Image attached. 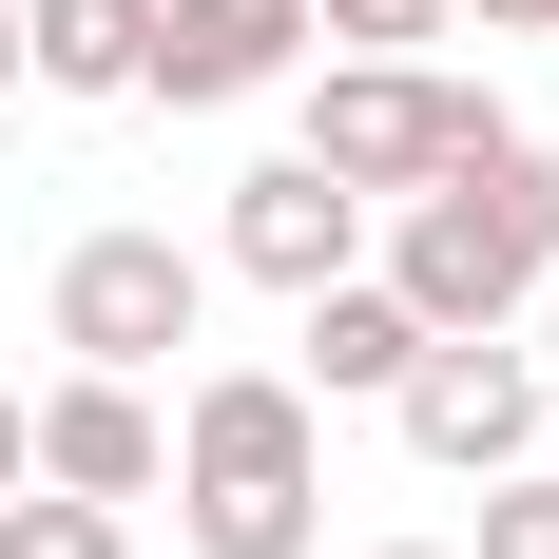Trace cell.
<instances>
[{
  "mask_svg": "<svg viewBox=\"0 0 559 559\" xmlns=\"http://www.w3.org/2000/svg\"><path fill=\"white\" fill-rule=\"evenodd\" d=\"M0 559H135V521H116V502H58V483H20V502H0Z\"/></svg>",
  "mask_w": 559,
  "mask_h": 559,
  "instance_id": "cell-11",
  "label": "cell"
},
{
  "mask_svg": "<svg viewBox=\"0 0 559 559\" xmlns=\"http://www.w3.org/2000/svg\"><path fill=\"white\" fill-rule=\"evenodd\" d=\"M386 289L405 309H425V329H521V309H540V271H559V155L540 135H483V155L463 174H425V193H386Z\"/></svg>",
  "mask_w": 559,
  "mask_h": 559,
  "instance_id": "cell-2",
  "label": "cell"
},
{
  "mask_svg": "<svg viewBox=\"0 0 559 559\" xmlns=\"http://www.w3.org/2000/svg\"><path fill=\"white\" fill-rule=\"evenodd\" d=\"M174 540L193 559H309L329 540V425L289 367H213V386L174 405Z\"/></svg>",
  "mask_w": 559,
  "mask_h": 559,
  "instance_id": "cell-1",
  "label": "cell"
},
{
  "mask_svg": "<svg viewBox=\"0 0 559 559\" xmlns=\"http://www.w3.org/2000/svg\"><path fill=\"white\" fill-rule=\"evenodd\" d=\"M540 405H559V386H540L521 329H425L405 386H386V425L444 463V483H502V463H540Z\"/></svg>",
  "mask_w": 559,
  "mask_h": 559,
  "instance_id": "cell-5",
  "label": "cell"
},
{
  "mask_svg": "<svg viewBox=\"0 0 559 559\" xmlns=\"http://www.w3.org/2000/svg\"><path fill=\"white\" fill-rule=\"evenodd\" d=\"M463 559H559V463H502V483H483V540Z\"/></svg>",
  "mask_w": 559,
  "mask_h": 559,
  "instance_id": "cell-12",
  "label": "cell"
},
{
  "mask_svg": "<svg viewBox=\"0 0 559 559\" xmlns=\"http://www.w3.org/2000/svg\"><path fill=\"white\" fill-rule=\"evenodd\" d=\"M521 329H540V386H559V271H540V309H521Z\"/></svg>",
  "mask_w": 559,
  "mask_h": 559,
  "instance_id": "cell-15",
  "label": "cell"
},
{
  "mask_svg": "<svg viewBox=\"0 0 559 559\" xmlns=\"http://www.w3.org/2000/svg\"><path fill=\"white\" fill-rule=\"evenodd\" d=\"M213 251H231L251 289H289V309H309V289L367 251V193H347V174H309V155H271V174H231V231H213Z\"/></svg>",
  "mask_w": 559,
  "mask_h": 559,
  "instance_id": "cell-8",
  "label": "cell"
},
{
  "mask_svg": "<svg viewBox=\"0 0 559 559\" xmlns=\"http://www.w3.org/2000/svg\"><path fill=\"white\" fill-rule=\"evenodd\" d=\"M405 347H425V309H405L386 271H329V289H309V367H289V386H309V405H386Z\"/></svg>",
  "mask_w": 559,
  "mask_h": 559,
  "instance_id": "cell-9",
  "label": "cell"
},
{
  "mask_svg": "<svg viewBox=\"0 0 559 559\" xmlns=\"http://www.w3.org/2000/svg\"><path fill=\"white\" fill-rule=\"evenodd\" d=\"M39 329L78 347V367H116V386H155L174 347L213 329V251H174V231H78L39 289Z\"/></svg>",
  "mask_w": 559,
  "mask_h": 559,
  "instance_id": "cell-4",
  "label": "cell"
},
{
  "mask_svg": "<svg viewBox=\"0 0 559 559\" xmlns=\"http://www.w3.org/2000/svg\"><path fill=\"white\" fill-rule=\"evenodd\" d=\"M309 39H347V58H405V39H444V0H309Z\"/></svg>",
  "mask_w": 559,
  "mask_h": 559,
  "instance_id": "cell-13",
  "label": "cell"
},
{
  "mask_svg": "<svg viewBox=\"0 0 559 559\" xmlns=\"http://www.w3.org/2000/svg\"><path fill=\"white\" fill-rule=\"evenodd\" d=\"M483 135H502V97L483 78H425V58H329L309 78V174H347V193H425Z\"/></svg>",
  "mask_w": 559,
  "mask_h": 559,
  "instance_id": "cell-3",
  "label": "cell"
},
{
  "mask_svg": "<svg viewBox=\"0 0 559 559\" xmlns=\"http://www.w3.org/2000/svg\"><path fill=\"white\" fill-rule=\"evenodd\" d=\"M367 559H463V540H367Z\"/></svg>",
  "mask_w": 559,
  "mask_h": 559,
  "instance_id": "cell-18",
  "label": "cell"
},
{
  "mask_svg": "<svg viewBox=\"0 0 559 559\" xmlns=\"http://www.w3.org/2000/svg\"><path fill=\"white\" fill-rule=\"evenodd\" d=\"M289 58H309V0H155V58H135V97L231 116V97H271Z\"/></svg>",
  "mask_w": 559,
  "mask_h": 559,
  "instance_id": "cell-7",
  "label": "cell"
},
{
  "mask_svg": "<svg viewBox=\"0 0 559 559\" xmlns=\"http://www.w3.org/2000/svg\"><path fill=\"white\" fill-rule=\"evenodd\" d=\"M0 502H20V386H0Z\"/></svg>",
  "mask_w": 559,
  "mask_h": 559,
  "instance_id": "cell-16",
  "label": "cell"
},
{
  "mask_svg": "<svg viewBox=\"0 0 559 559\" xmlns=\"http://www.w3.org/2000/svg\"><path fill=\"white\" fill-rule=\"evenodd\" d=\"M155 463H174V425H155V386H116V367H58V386L20 405V483H58V502H155Z\"/></svg>",
  "mask_w": 559,
  "mask_h": 559,
  "instance_id": "cell-6",
  "label": "cell"
},
{
  "mask_svg": "<svg viewBox=\"0 0 559 559\" xmlns=\"http://www.w3.org/2000/svg\"><path fill=\"white\" fill-rule=\"evenodd\" d=\"M155 58V0H20V78L39 97H135Z\"/></svg>",
  "mask_w": 559,
  "mask_h": 559,
  "instance_id": "cell-10",
  "label": "cell"
},
{
  "mask_svg": "<svg viewBox=\"0 0 559 559\" xmlns=\"http://www.w3.org/2000/svg\"><path fill=\"white\" fill-rule=\"evenodd\" d=\"M0 97H20V0H0Z\"/></svg>",
  "mask_w": 559,
  "mask_h": 559,
  "instance_id": "cell-17",
  "label": "cell"
},
{
  "mask_svg": "<svg viewBox=\"0 0 559 559\" xmlns=\"http://www.w3.org/2000/svg\"><path fill=\"white\" fill-rule=\"evenodd\" d=\"M444 20H502V39H559V0H444Z\"/></svg>",
  "mask_w": 559,
  "mask_h": 559,
  "instance_id": "cell-14",
  "label": "cell"
}]
</instances>
